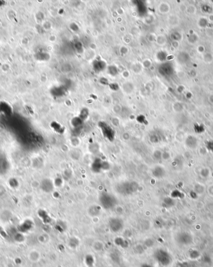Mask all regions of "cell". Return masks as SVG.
Segmentation results:
<instances>
[{"instance_id":"1","label":"cell","mask_w":213,"mask_h":267,"mask_svg":"<svg viewBox=\"0 0 213 267\" xmlns=\"http://www.w3.org/2000/svg\"><path fill=\"white\" fill-rule=\"evenodd\" d=\"M116 198L114 195L107 193L104 192L100 194L99 197V202L104 208L105 209H110L112 208L116 203Z\"/></svg>"},{"instance_id":"2","label":"cell","mask_w":213,"mask_h":267,"mask_svg":"<svg viewBox=\"0 0 213 267\" xmlns=\"http://www.w3.org/2000/svg\"><path fill=\"white\" fill-rule=\"evenodd\" d=\"M138 188L137 183L134 182H125L121 183L118 187V191L124 195H129L135 192Z\"/></svg>"},{"instance_id":"3","label":"cell","mask_w":213,"mask_h":267,"mask_svg":"<svg viewBox=\"0 0 213 267\" xmlns=\"http://www.w3.org/2000/svg\"><path fill=\"white\" fill-rule=\"evenodd\" d=\"M155 257L158 262L163 266H168L171 262V257L168 251L158 250L155 253Z\"/></svg>"},{"instance_id":"4","label":"cell","mask_w":213,"mask_h":267,"mask_svg":"<svg viewBox=\"0 0 213 267\" xmlns=\"http://www.w3.org/2000/svg\"><path fill=\"white\" fill-rule=\"evenodd\" d=\"M109 227L114 232H119L123 229L124 222L119 218H112L109 221Z\"/></svg>"},{"instance_id":"5","label":"cell","mask_w":213,"mask_h":267,"mask_svg":"<svg viewBox=\"0 0 213 267\" xmlns=\"http://www.w3.org/2000/svg\"><path fill=\"white\" fill-rule=\"evenodd\" d=\"M107 164V162L102 161V160L100 159H96L94 161V162L92 164V170L93 172L95 173H98L100 172L101 171L103 170V169L106 168L105 165Z\"/></svg>"},{"instance_id":"6","label":"cell","mask_w":213,"mask_h":267,"mask_svg":"<svg viewBox=\"0 0 213 267\" xmlns=\"http://www.w3.org/2000/svg\"><path fill=\"white\" fill-rule=\"evenodd\" d=\"M28 259L31 261V262H38L40 260V253L37 250H31L28 253Z\"/></svg>"},{"instance_id":"7","label":"cell","mask_w":213,"mask_h":267,"mask_svg":"<svg viewBox=\"0 0 213 267\" xmlns=\"http://www.w3.org/2000/svg\"><path fill=\"white\" fill-rule=\"evenodd\" d=\"M141 267H153V266L148 264H143V265H142V266Z\"/></svg>"}]
</instances>
